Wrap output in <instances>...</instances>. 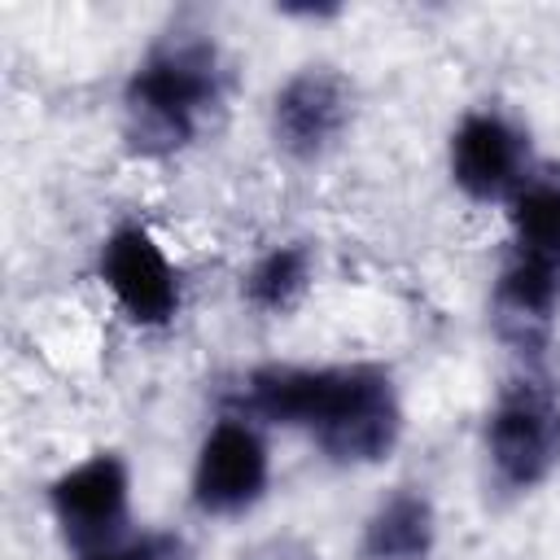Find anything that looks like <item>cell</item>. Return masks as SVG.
Segmentation results:
<instances>
[{"label": "cell", "mask_w": 560, "mask_h": 560, "mask_svg": "<svg viewBox=\"0 0 560 560\" xmlns=\"http://www.w3.org/2000/svg\"><path fill=\"white\" fill-rule=\"evenodd\" d=\"M241 560H319L302 538H262L249 551H241Z\"/></svg>", "instance_id": "cell-14"}, {"label": "cell", "mask_w": 560, "mask_h": 560, "mask_svg": "<svg viewBox=\"0 0 560 560\" xmlns=\"http://www.w3.org/2000/svg\"><path fill=\"white\" fill-rule=\"evenodd\" d=\"M486 455L503 490H534L560 455V407L534 381L503 389L486 424Z\"/></svg>", "instance_id": "cell-4"}, {"label": "cell", "mask_w": 560, "mask_h": 560, "mask_svg": "<svg viewBox=\"0 0 560 560\" xmlns=\"http://www.w3.org/2000/svg\"><path fill=\"white\" fill-rule=\"evenodd\" d=\"M223 96L219 44L201 31L158 39L122 88V136L140 158L188 149Z\"/></svg>", "instance_id": "cell-1"}, {"label": "cell", "mask_w": 560, "mask_h": 560, "mask_svg": "<svg viewBox=\"0 0 560 560\" xmlns=\"http://www.w3.org/2000/svg\"><path fill=\"white\" fill-rule=\"evenodd\" d=\"M315 446L346 468L376 464L394 451L402 433V407L389 372L354 363V368H319L315 402L302 424Z\"/></svg>", "instance_id": "cell-2"}, {"label": "cell", "mask_w": 560, "mask_h": 560, "mask_svg": "<svg viewBox=\"0 0 560 560\" xmlns=\"http://www.w3.org/2000/svg\"><path fill=\"white\" fill-rule=\"evenodd\" d=\"M438 538V516L429 494L402 486L389 499L376 503V512L363 525L359 556L363 560H429Z\"/></svg>", "instance_id": "cell-10"}, {"label": "cell", "mask_w": 560, "mask_h": 560, "mask_svg": "<svg viewBox=\"0 0 560 560\" xmlns=\"http://www.w3.org/2000/svg\"><path fill=\"white\" fill-rule=\"evenodd\" d=\"M311 284V249L302 241H289V245H271L249 271H245V302L262 315H284L298 306V298L306 293Z\"/></svg>", "instance_id": "cell-12"}, {"label": "cell", "mask_w": 560, "mask_h": 560, "mask_svg": "<svg viewBox=\"0 0 560 560\" xmlns=\"http://www.w3.org/2000/svg\"><path fill=\"white\" fill-rule=\"evenodd\" d=\"M96 276L140 328H162L179 315V271L144 223H122L101 241Z\"/></svg>", "instance_id": "cell-7"}, {"label": "cell", "mask_w": 560, "mask_h": 560, "mask_svg": "<svg viewBox=\"0 0 560 560\" xmlns=\"http://www.w3.org/2000/svg\"><path fill=\"white\" fill-rule=\"evenodd\" d=\"M354 118V88L328 66H306L271 96V140L293 162L328 158Z\"/></svg>", "instance_id": "cell-5"}, {"label": "cell", "mask_w": 560, "mask_h": 560, "mask_svg": "<svg viewBox=\"0 0 560 560\" xmlns=\"http://www.w3.org/2000/svg\"><path fill=\"white\" fill-rule=\"evenodd\" d=\"M556 306H560V267L551 262H534V258H521L512 254L494 280V315H499V328L516 341H538L551 319H556Z\"/></svg>", "instance_id": "cell-9"}, {"label": "cell", "mask_w": 560, "mask_h": 560, "mask_svg": "<svg viewBox=\"0 0 560 560\" xmlns=\"http://www.w3.org/2000/svg\"><path fill=\"white\" fill-rule=\"evenodd\" d=\"M184 556V542L175 534H136V538H118L109 547H96V551H83L79 560H179Z\"/></svg>", "instance_id": "cell-13"}, {"label": "cell", "mask_w": 560, "mask_h": 560, "mask_svg": "<svg viewBox=\"0 0 560 560\" xmlns=\"http://www.w3.org/2000/svg\"><path fill=\"white\" fill-rule=\"evenodd\" d=\"M271 481V455L249 416H223L197 446L192 503L206 516H241L262 499Z\"/></svg>", "instance_id": "cell-6"}, {"label": "cell", "mask_w": 560, "mask_h": 560, "mask_svg": "<svg viewBox=\"0 0 560 560\" xmlns=\"http://www.w3.org/2000/svg\"><path fill=\"white\" fill-rule=\"evenodd\" d=\"M451 179L472 201H508L529 179L525 136L494 109H472L451 131Z\"/></svg>", "instance_id": "cell-8"}, {"label": "cell", "mask_w": 560, "mask_h": 560, "mask_svg": "<svg viewBox=\"0 0 560 560\" xmlns=\"http://www.w3.org/2000/svg\"><path fill=\"white\" fill-rule=\"evenodd\" d=\"M48 508L61 529V538L83 556L96 547H109L127 534V508H131V472L122 455L96 451L52 477Z\"/></svg>", "instance_id": "cell-3"}, {"label": "cell", "mask_w": 560, "mask_h": 560, "mask_svg": "<svg viewBox=\"0 0 560 560\" xmlns=\"http://www.w3.org/2000/svg\"><path fill=\"white\" fill-rule=\"evenodd\" d=\"M512 254L560 267V175H529L508 197Z\"/></svg>", "instance_id": "cell-11"}]
</instances>
